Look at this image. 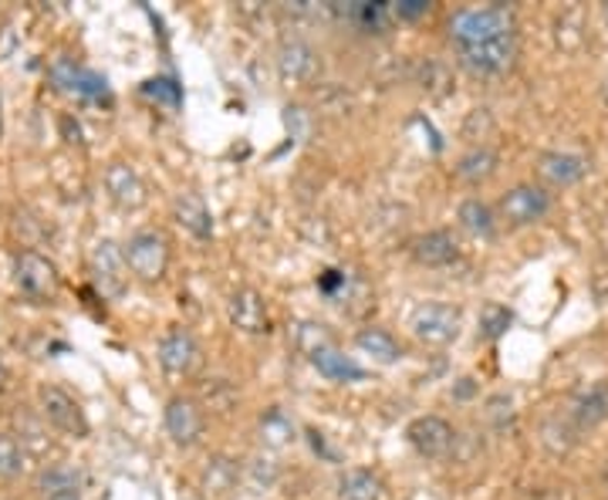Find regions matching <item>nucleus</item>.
Here are the masks:
<instances>
[{"mask_svg":"<svg viewBox=\"0 0 608 500\" xmlns=\"http://www.w3.org/2000/svg\"><path fill=\"white\" fill-rule=\"evenodd\" d=\"M460 65L477 78H504L518 62V18L507 4L463 8L450 18Z\"/></svg>","mask_w":608,"mask_h":500,"instance_id":"f257e3e1","label":"nucleus"},{"mask_svg":"<svg viewBox=\"0 0 608 500\" xmlns=\"http://www.w3.org/2000/svg\"><path fill=\"white\" fill-rule=\"evenodd\" d=\"M298 348L329 382H362L365 379V369L335 345V338L324 332V325H314V322L298 325Z\"/></svg>","mask_w":608,"mask_h":500,"instance_id":"f03ea898","label":"nucleus"},{"mask_svg":"<svg viewBox=\"0 0 608 500\" xmlns=\"http://www.w3.org/2000/svg\"><path fill=\"white\" fill-rule=\"evenodd\" d=\"M409 329L423 345L443 348V345L460 338L463 311L456 304H450V301H423L409 314Z\"/></svg>","mask_w":608,"mask_h":500,"instance_id":"7ed1b4c3","label":"nucleus"},{"mask_svg":"<svg viewBox=\"0 0 608 500\" xmlns=\"http://www.w3.org/2000/svg\"><path fill=\"white\" fill-rule=\"evenodd\" d=\"M48 78H52V85L58 88V92L75 96L81 102H106V105L112 102L109 81L99 71H91V68H85L71 58H55L48 65Z\"/></svg>","mask_w":608,"mask_h":500,"instance_id":"20e7f679","label":"nucleus"},{"mask_svg":"<svg viewBox=\"0 0 608 500\" xmlns=\"http://www.w3.org/2000/svg\"><path fill=\"white\" fill-rule=\"evenodd\" d=\"M125 254V264L129 270L139 278V281H159L166 275V267H169V244L159 231H139L125 241L122 247Z\"/></svg>","mask_w":608,"mask_h":500,"instance_id":"39448f33","label":"nucleus"},{"mask_svg":"<svg viewBox=\"0 0 608 500\" xmlns=\"http://www.w3.org/2000/svg\"><path fill=\"white\" fill-rule=\"evenodd\" d=\"M14 281H18L21 295L31 298V301H55L58 298V288H62L55 260L37 254V251H21L18 254Z\"/></svg>","mask_w":608,"mask_h":500,"instance_id":"423d86ee","label":"nucleus"},{"mask_svg":"<svg viewBox=\"0 0 608 500\" xmlns=\"http://www.w3.org/2000/svg\"><path fill=\"white\" fill-rule=\"evenodd\" d=\"M37 405H41V416L48 420L58 433L65 436H88V420H85V409L78 405V399L71 392H65L62 386H41L37 389Z\"/></svg>","mask_w":608,"mask_h":500,"instance_id":"0eeeda50","label":"nucleus"},{"mask_svg":"<svg viewBox=\"0 0 608 500\" xmlns=\"http://www.w3.org/2000/svg\"><path fill=\"white\" fill-rule=\"evenodd\" d=\"M497 210L510 226H534L551 213V193L544 187L521 184V187H513L500 197Z\"/></svg>","mask_w":608,"mask_h":500,"instance_id":"6e6552de","label":"nucleus"},{"mask_svg":"<svg viewBox=\"0 0 608 500\" xmlns=\"http://www.w3.org/2000/svg\"><path fill=\"white\" fill-rule=\"evenodd\" d=\"M163 426H166V433H169V440L176 446H194V443H200V436L207 430L203 405L197 399H190V396H173L166 402Z\"/></svg>","mask_w":608,"mask_h":500,"instance_id":"1a4fd4ad","label":"nucleus"},{"mask_svg":"<svg viewBox=\"0 0 608 500\" xmlns=\"http://www.w3.org/2000/svg\"><path fill=\"white\" fill-rule=\"evenodd\" d=\"M88 267H91V278H96V285L106 298H122V291L129 285V264H125L122 247H115L112 241H99L96 247H91Z\"/></svg>","mask_w":608,"mask_h":500,"instance_id":"9d476101","label":"nucleus"},{"mask_svg":"<svg viewBox=\"0 0 608 500\" xmlns=\"http://www.w3.org/2000/svg\"><path fill=\"white\" fill-rule=\"evenodd\" d=\"M200 342L186 332V329H169L159 345H156V358H159V366L166 376L173 379H183V376H190L197 366H200Z\"/></svg>","mask_w":608,"mask_h":500,"instance_id":"9b49d317","label":"nucleus"},{"mask_svg":"<svg viewBox=\"0 0 608 500\" xmlns=\"http://www.w3.org/2000/svg\"><path fill=\"white\" fill-rule=\"evenodd\" d=\"M226 318L230 325L244 335H267L270 332V311L257 288H237L226 298Z\"/></svg>","mask_w":608,"mask_h":500,"instance_id":"f8f14e48","label":"nucleus"},{"mask_svg":"<svg viewBox=\"0 0 608 500\" xmlns=\"http://www.w3.org/2000/svg\"><path fill=\"white\" fill-rule=\"evenodd\" d=\"M406 440L412 443V449L419 457L427 460H443L446 453L453 449V426L443 420V416H416L409 426H406Z\"/></svg>","mask_w":608,"mask_h":500,"instance_id":"ddd939ff","label":"nucleus"},{"mask_svg":"<svg viewBox=\"0 0 608 500\" xmlns=\"http://www.w3.org/2000/svg\"><path fill=\"white\" fill-rule=\"evenodd\" d=\"M106 193L122 210H139L146 203V184L139 179V173L129 163H112L106 169Z\"/></svg>","mask_w":608,"mask_h":500,"instance_id":"4468645a","label":"nucleus"},{"mask_svg":"<svg viewBox=\"0 0 608 500\" xmlns=\"http://www.w3.org/2000/svg\"><path fill=\"white\" fill-rule=\"evenodd\" d=\"M538 173L548 187H575L578 179H585L588 173V159L578 156V153H544L538 159Z\"/></svg>","mask_w":608,"mask_h":500,"instance_id":"2eb2a0df","label":"nucleus"},{"mask_svg":"<svg viewBox=\"0 0 608 500\" xmlns=\"http://www.w3.org/2000/svg\"><path fill=\"white\" fill-rule=\"evenodd\" d=\"M412 257L423 267H446L460 257V244L450 231H430L412 241Z\"/></svg>","mask_w":608,"mask_h":500,"instance_id":"dca6fc26","label":"nucleus"},{"mask_svg":"<svg viewBox=\"0 0 608 500\" xmlns=\"http://www.w3.org/2000/svg\"><path fill=\"white\" fill-rule=\"evenodd\" d=\"M572 416H575V426L578 430H592V426H601L608 420V379H598L592 382L572 405Z\"/></svg>","mask_w":608,"mask_h":500,"instance_id":"f3484780","label":"nucleus"},{"mask_svg":"<svg viewBox=\"0 0 608 500\" xmlns=\"http://www.w3.org/2000/svg\"><path fill=\"white\" fill-rule=\"evenodd\" d=\"M355 345H358L362 355H368L372 362H379V366H396V362L402 358V345L396 342V335L386 332V329H376V325L358 329Z\"/></svg>","mask_w":608,"mask_h":500,"instance_id":"a211bd4d","label":"nucleus"},{"mask_svg":"<svg viewBox=\"0 0 608 500\" xmlns=\"http://www.w3.org/2000/svg\"><path fill=\"white\" fill-rule=\"evenodd\" d=\"M173 213H176V223L186 226V231H190L194 237L207 241L213 234V216H210L207 203L197 193H179L173 200Z\"/></svg>","mask_w":608,"mask_h":500,"instance_id":"6ab92c4d","label":"nucleus"},{"mask_svg":"<svg viewBox=\"0 0 608 500\" xmlns=\"http://www.w3.org/2000/svg\"><path fill=\"white\" fill-rule=\"evenodd\" d=\"M339 497L342 500H383L386 487H383L379 474H372L365 467H352L339 480Z\"/></svg>","mask_w":608,"mask_h":500,"instance_id":"aec40b11","label":"nucleus"},{"mask_svg":"<svg viewBox=\"0 0 608 500\" xmlns=\"http://www.w3.org/2000/svg\"><path fill=\"white\" fill-rule=\"evenodd\" d=\"M456 220H460V226L471 237H480V241H490L494 234H497V216H494V210L484 203V200H463L460 203V210H456Z\"/></svg>","mask_w":608,"mask_h":500,"instance_id":"412c9836","label":"nucleus"},{"mask_svg":"<svg viewBox=\"0 0 608 500\" xmlns=\"http://www.w3.org/2000/svg\"><path fill=\"white\" fill-rule=\"evenodd\" d=\"M345 18L358 27V31H365V34H386L389 31V24L396 21V14H393V8L389 4H352V8H345Z\"/></svg>","mask_w":608,"mask_h":500,"instance_id":"4be33fe9","label":"nucleus"},{"mask_svg":"<svg viewBox=\"0 0 608 500\" xmlns=\"http://www.w3.org/2000/svg\"><path fill=\"white\" fill-rule=\"evenodd\" d=\"M497 173V153L487 149V146H477L466 153L460 163H456V176L463 179V184H484V179H490Z\"/></svg>","mask_w":608,"mask_h":500,"instance_id":"5701e85b","label":"nucleus"},{"mask_svg":"<svg viewBox=\"0 0 608 500\" xmlns=\"http://www.w3.org/2000/svg\"><path fill=\"white\" fill-rule=\"evenodd\" d=\"M277 68L285 78L291 81H301L314 71V52L308 48L305 41H288L285 48H280V58H277Z\"/></svg>","mask_w":608,"mask_h":500,"instance_id":"b1692460","label":"nucleus"},{"mask_svg":"<svg viewBox=\"0 0 608 500\" xmlns=\"http://www.w3.org/2000/svg\"><path fill=\"white\" fill-rule=\"evenodd\" d=\"M31 457H27V449L21 440L14 436H4L0 433V480H14L27 470Z\"/></svg>","mask_w":608,"mask_h":500,"instance_id":"393cba45","label":"nucleus"},{"mask_svg":"<svg viewBox=\"0 0 608 500\" xmlns=\"http://www.w3.org/2000/svg\"><path fill=\"white\" fill-rule=\"evenodd\" d=\"M71 487H81V474L68 464H58V467H48L41 477H37V490L48 497V493H58V490H71Z\"/></svg>","mask_w":608,"mask_h":500,"instance_id":"a878e982","label":"nucleus"},{"mask_svg":"<svg viewBox=\"0 0 608 500\" xmlns=\"http://www.w3.org/2000/svg\"><path fill=\"white\" fill-rule=\"evenodd\" d=\"M510 322H513V314L504 308V304H484V311H480V335L487 338V342H497L507 329H510Z\"/></svg>","mask_w":608,"mask_h":500,"instance_id":"bb28decb","label":"nucleus"},{"mask_svg":"<svg viewBox=\"0 0 608 500\" xmlns=\"http://www.w3.org/2000/svg\"><path fill=\"white\" fill-rule=\"evenodd\" d=\"M261 440L270 443V446H285L295 440V426L277 413V409H270V413L261 420Z\"/></svg>","mask_w":608,"mask_h":500,"instance_id":"cd10ccee","label":"nucleus"},{"mask_svg":"<svg viewBox=\"0 0 608 500\" xmlns=\"http://www.w3.org/2000/svg\"><path fill=\"white\" fill-rule=\"evenodd\" d=\"M233 480H237V467L226 464L223 457H217V460L203 470V487H207V493H210V490H213V493H226V490H233Z\"/></svg>","mask_w":608,"mask_h":500,"instance_id":"c85d7f7f","label":"nucleus"},{"mask_svg":"<svg viewBox=\"0 0 608 500\" xmlns=\"http://www.w3.org/2000/svg\"><path fill=\"white\" fill-rule=\"evenodd\" d=\"M143 92L153 96V99H159V102H166L169 109L179 105V85H173L169 78H153V81H146Z\"/></svg>","mask_w":608,"mask_h":500,"instance_id":"c756f323","label":"nucleus"},{"mask_svg":"<svg viewBox=\"0 0 608 500\" xmlns=\"http://www.w3.org/2000/svg\"><path fill=\"white\" fill-rule=\"evenodd\" d=\"M393 14H396L399 21H416V18L430 14V4H427V0H402V4L393 8Z\"/></svg>","mask_w":608,"mask_h":500,"instance_id":"7c9ffc66","label":"nucleus"},{"mask_svg":"<svg viewBox=\"0 0 608 500\" xmlns=\"http://www.w3.org/2000/svg\"><path fill=\"white\" fill-rule=\"evenodd\" d=\"M44 500H81V487H71V490H58V493H48Z\"/></svg>","mask_w":608,"mask_h":500,"instance_id":"2f4dec72","label":"nucleus"},{"mask_svg":"<svg viewBox=\"0 0 608 500\" xmlns=\"http://www.w3.org/2000/svg\"><path fill=\"white\" fill-rule=\"evenodd\" d=\"M62 129H65V135H68V143H81V129H78V125L71 129V119H68V115L62 119Z\"/></svg>","mask_w":608,"mask_h":500,"instance_id":"473e14b6","label":"nucleus"},{"mask_svg":"<svg viewBox=\"0 0 608 500\" xmlns=\"http://www.w3.org/2000/svg\"><path fill=\"white\" fill-rule=\"evenodd\" d=\"M4 389H8V366L0 362V392H4Z\"/></svg>","mask_w":608,"mask_h":500,"instance_id":"72a5a7b5","label":"nucleus"},{"mask_svg":"<svg viewBox=\"0 0 608 500\" xmlns=\"http://www.w3.org/2000/svg\"><path fill=\"white\" fill-rule=\"evenodd\" d=\"M601 14H605V24H608V4H605V11H601Z\"/></svg>","mask_w":608,"mask_h":500,"instance_id":"f704fd0d","label":"nucleus"}]
</instances>
